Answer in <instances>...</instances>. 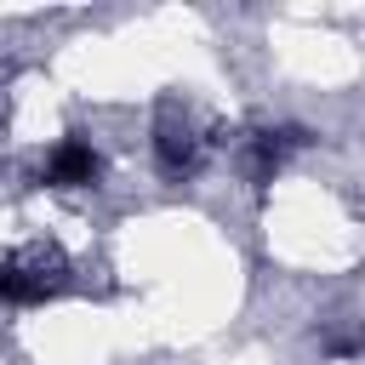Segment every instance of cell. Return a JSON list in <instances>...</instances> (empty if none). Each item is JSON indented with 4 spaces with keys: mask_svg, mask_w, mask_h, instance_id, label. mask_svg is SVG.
<instances>
[{
    "mask_svg": "<svg viewBox=\"0 0 365 365\" xmlns=\"http://www.w3.org/2000/svg\"><path fill=\"white\" fill-rule=\"evenodd\" d=\"M63 285H68V262L51 245H29V251H17V257L0 262V297L6 302H46Z\"/></svg>",
    "mask_w": 365,
    "mask_h": 365,
    "instance_id": "obj_1",
    "label": "cell"
},
{
    "mask_svg": "<svg viewBox=\"0 0 365 365\" xmlns=\"http://www.w3.org/2000/svg\"><path fill=\"white\" fill-rule=\"evenodd\" d=\"M154 160H160L165 177H188L205 160V131H200V120L188 108H177V103L160 108V120H154Z\"/></svg>",
    "mask_w": 365,
    "mask_h": 365,
    "instance_id": "obj_2",
    "label": "cell"
},
{
    "mask_svg": "<svg viewBox=\"0 0 365 365\" xmlns=\"http://www.w3.org/2000/svg\"><path fill=\"white\" fill-rule=\"evenodd\" d=\"M97 171H103V160L86 137H63L46 154V182L51 188H86V182H97Z\"/></svg>",
    "mask_w": 365,
    "mask_h": 365,
    "instance_id": "obj_3",
    "label": "cell"
}]
</instances>
